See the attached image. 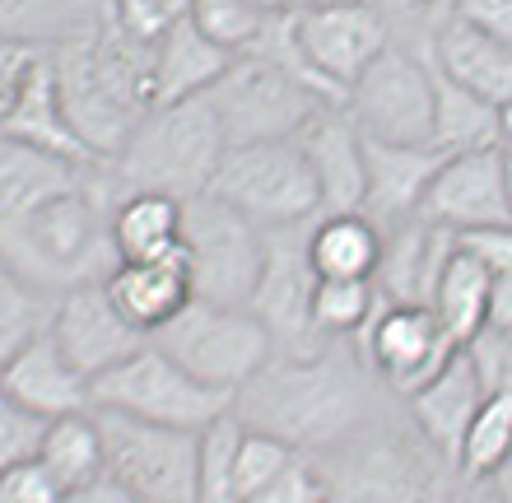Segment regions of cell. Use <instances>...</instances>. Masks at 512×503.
<instances>
[{
	"label": "cell",
	"mask_w": 512,
	"mask_h": 503,
	"mask_svg": "<svg viewBox=\"0 0 512 503\" xmlns=\"http://www.w3.org/2000/svg\"><path fill=\"white\" fill-rule=\"evenodd\" d=\"M233 420L294 452H322L368 420L364 373L331 350L270 354L256 378L233 396Z\"/></svg>",
	"instance_id": "1"
},
{
	"label": "cell",
	"mask_w": 512,
	"mask_h": 503,
	"mask_svg": "<svg viewBox=\"0 0 512 503\" xmlns=\"http://www.w3.org/2000/svg\"><path fill=\"white\" fill-rule=\"evenodd\" d=\"M56 98L98 164H112L135 122L154 108V47L122 38L98 19L89 33L47 52Z\"/></svg>",
	"instance_id": "2"
},
{
	"label": "cell",
	"mask_w": 512,
	"mask_h": 503,
	"mask_svg": "<svg viewBox=\"0 0 512 503\" xmlns=\"http://www.w3.org/2000/svg\"><path fill=\"white\" fill-rule=\"evenodd\" d=\"M224 150H229V140L219 131L215 108L205 98H187V103L149 108L117 150V159L103 168L122 196L154 191V196H173V201H196L215 187Z\"/></svg>",
	"instance_id": "3"
},
{
	"label": "cell",
	"mask_w": 512,
	"mask_h": 503,
	"mask_svg": "<svg viewBox=\"0 0 512 503\" xmlns=\"http://www.w3.org/2000/svg\"><path fill=\"white\" fill-rule=\"evenodd\" d=\"M326 503H443L452 462L424 443L419 429L364 420L317 457Z\"/></svg>",
	"instance_id": "4"
},
{
	"label": "cell",
	"mask_w": 512,
	"mask_h": 503,
	"mask_svg": "<svg viewBox=\"0 0 512 503\" xmlns=\"http://www.w3.org/2000/svg\"><path fill=\"white\" fill-rule=\"evenodd\" d=\"M89 401H94V410L131 415V420L163 424V429H191V434L210 429L233 410L229 392H215V387L196 382L154 340L140 345L126 364L108 368L103 378L89 382Z\"/></svg>",
	"instance_id": "5"
},
{
	"label": "cell",
	"mask_w": 512,
	"mask_h": 503,
	"mask_svg": "<svg viewBox=\"0 0 512 503\" xmlns=\"http://www.w3.org/2000/svg\"><path fill=\"white\" fill-rule=\"evenodd\" d=\"M159 345L173 364H182L196 382L215 392L238 396L256 378V368L275 354L266 322L252 308H219V303L191 299L168 327L154 331Z\"/></svg>",
	"instance_id": "6"
},
{
	"label": "cell",
	"mask_w": 512,
	"mask_h": 503,
	"mask_svg": "<svg viewBox=\"0 0 512 503\" xmlns=\"http://www.w3.org/2000/svg\"><path fill=\"white\" fill-rule=\"evenodd\" d=\"M210 196L233 205L261 233L298 229L322 215V191L312 177L298 140H266V145H233L215 173Z\"/></svg>",
	"instance_id": "7"
},
{
	"label": "cell",
	"mask_w": 512,
	"mask_h": 503,
	"mask_svg": "<svg viewBox=\"0 0 512 503\" xmlns=\"http://www.w3.org/2000/svg\"><path fill=\"white\" fill-rule=\"evenodd\" d=\"M289 33H294L298 66L326 108H345L350 84L396 42L391 24L364 0H326L298 10L289 14Z\"/></svg>",
	"instance_id": "8"
},
{
	"label": "cell",
	"mask_w": 512,
	"mask_h": 503,
	"mask_svg": "<svg viewBox=\"0 0 512 503\" xmlns=\"http://www.w3.org/2000/svg\"><path fill=\"white\" fill-rule=\"evenodd\" d=\"M215 108L219 131L233 145H266V140H294L317 108H326L294 70H284L270 56L243 52L219 75V84L205 94Z\"/></svg>",
	"instance_id": "9"
},
{
	"label": "cell",
	"mask_w": 512,
	"mask_h": 503,
	"mask_svg": "<svg viewBox=\"0 0 512 503\" xmlns=\"http://www.w3.org/2000/svg\"><path fill=\"white\" fill-rule=\"evenodd\" d=\"M182 252H187L191 294L219 308H247L266 261V233L247 224L219 196L182 201Z\"/></svg>",
	"instance_id": "10"
},
{
	"label": "cell",
	"mask_w": 512,
	"mask_h": 503,
	"mask_svg": "<svg viewBox=\"0 0 512 503\" xmlns=\"http://www.w3.org/2000/svg\"><path fill=\"white\" fill-rule=\"evenodd\" d=\"M103 434V476L140 503H196V443L191 429H163L131 415L94 410Z\"/></svg>",
	"instance_id": "11"
},
{
	"label": "cell",
	"mask_w": 512,
	"mask_h": 503,
	"mask_svg": "<svg viewBox=\"0 0 512 503\" xmlns=\"http://www.w3.org/2000/svg\"><path fill=\"white\" fill-rule=\"evenodd\" d=\"M350 122L368 140L387 145H433V70L424 52L391 42L387 52L350 84Z\"/></svg>",
	"instance_id": "12"
},
{
	"label": "cell",
	"mask_w": 512,
	"mask_h": 503,
	"mask_svg": "<svg viewBox=\"0 0 512 503\" xmlns=\"http://www.w3.org/2000/svg\"><path fill=\"white\" fill-rule=\"evenodd\" d=\"M312 261H308V233L298 238L294 229L266 233V261H261V280L252 289V308L266 322L270 340L280 354H317L326 340L312 331Z\"/></svg>",
	"instance_id": "13"
},
{
	"label": "cell",
	"mask_w": 512,
	"mask_h": 503,
	"mask_svg": "<svg viewBox=\"0 0 512 503\" xmlns=\"http://www.w3.org/2000/svg\"><path fill=\"white\" fill-rule=\"evenodd\" d=\"M359 359H364L391 392H419L429 378H438L457 345L438 327L429 308H405V303H382L373 322L359 331Z\"/></svg>",
	"instance_id": "14"
},
{
	"label": "cell",
	"mask_w": 512,
	"mask_h": 503,
	"mask_svg": "<svg viewBox=\"0 0 512 503\" xmlns=\"http://www.w3.org/2000/svg\"><path fill=\"white\" fill-rule=\"evenodd\" d=\"M52 340H56V350L66 354V364L89 382L103 378L108 368L126 364L140 345H149V336H140L117 313V303H112L103 280H89V285H75L66 294H56Z\"/></svg>",
	"instance_id": "15"
},
{
	"label": "cell",
	"mask_w": 512,
	"mask_h": 503,
	"mask_svg": "<svg viewBox=\"0 0 512 503\" xmlns=\"http://www.w3.org/2000/svg\"><path fill=\"white\" fill-rule=\"evenodd\" d=\"M424 224L443 233H471L485 224H512L508 191H503V154L494 150H466L447 154L443 173L433 177V187L419 201Z\"/></svg>",
	"instance_id": "16"
},
{
	"label": "cell",
	"mask_w": 512,
	"mask_h": 503,
	"mask_svg": "<svg viewBox=\"0 0 512 503\" xmlns=\"http://www.w3.org/2000/svg\"><path fill=\"white\" fill-rule=\"evenodd\" d=\"M294 140L303 150V159H308L312 177H317L322 215H354V210H364V191H368L364 131L350 122V112L317 108Z\"/></svg>",
	"instance_id": "17"
},
{
	"label": "cell",
	"mask_w": 512,
	"mask_h": 503,
	"mask_svg": "<svg viewBox=\"0 0 512 503\" xmlns=\"http://www.w3.org/2000/svg\"><path fill=\"white\" fill-rule=\"evenodd\" d=\"M0 136L19 140V145H33V150L52 154V159H66V164L98 168V159L84 150V140L75 136V126H70L66 108H61V98H56V80H52L47 52H38L24 66L10 103L0 112Z\"/></svg>",
	"instance_id": "18"
},
{
	"label": "cell",
	"mask_w": 512,
	"mask_h": 503,
	"mask_svg": "<svg viewBox=\"0 0 512 503\" xmlns=\"http://www.w3.org/2000/svg\"><path fill=\"white\" fill-rule=\"evenodd\" d=\"M424 61L438 75H447L452 84H461L466 94L485 98L489 108L512 112V47L499 38H489L485 28L447 14L443 24L433 28L429 47H424Z\"/></svg>",
	"instance_id": "19"
},
{
	"label": "cell",
	"mask_w": 512,
	"mask_h": 503,
	"mask_svg": "<svg viewBox=\"0 0 512 503\" xmlns=\"http://www.w3.org/2000/svg\"><path fill=\"white\" fill-rule=\"evenodd\" d=\"M485 396H489L485 373H480V364H475L471 350H457L438 378H429L419 392L405 396L410 424L424 434V443H429L443 462H452V471H457L461 438H466V429H471L475 410H480Z\"/></svg>",
	"instance_id": "20"
},
{
	"label": "cell",
	"mask_w": 512,
	"mask_h": 503,
	"mask_svg": "<svg viewBox=\"0 0 512 503\" xmlns=\"http://www.w3.org/2000/svg\"><path fill=\"white\" fill-rule=\"evenodd\" d=\"M447 154L438 145H387V140L364 136V168H368V191H364V215L378 224L382 233L419 215L424 191L433 187V177L443 173Z\"/></svg>",
	"instance_id": "21"
},
{
	"label": "cell",
	"mask_w": 512,
	"mask_h": 503,
	"mask_svg": "<svg viewBox=\"0 0 512 503\" xmlns=\"http://www.w3.org/2000/svg\"><path fill=\"white\" fill-rule=\"evenodd\" d=\"M89 168L52 159V154L19 145V140L0 136V261L10 266L19 243H24L28 219L38 215V205L56 196L61 187L80 182Z\"/></svg>",
	"instance_id": "22"
},
{
	"label": "cell",
	"mask_w": 512,
	"mask_h": 503,
	"mask_svg": "<svg viewBox=\"0 0 512 503\" xmlns=\"http://www.w3.org/2000/svg\"><path fill=\"white\" fill-rule=\"evenodd\" d=\"M452 257V233L433 229L424 219H405L382 233V261H378V299L405 303V308H429L433 285Z\"/></svg>",
	"instance_id": "23"
},
{
	"label": "cell",
	"mask_w": 512,
	"mask_h": 503,
	"mask_svg": "<svg viewBox=\"0 0 512 503\" xmlns=\"http://www.w3.org/2000/svg\"><path fill=\"white\" fill-rule=\"evenodd\" d=\"M103 285H108L117 313H122L140 336H154L159 327H168V322L196 299V294H191L187 252H173V257H159V261H122Z\"/></svg>",
	"instance_id": "24"
},
{
	"label": "cell",
	"mask_w": 512,
	"mask_h": 503,
	"mask_svg": "<svg viewBox=\"0 0 512 503\" xmlns=\"http://www.w3.org/2000/svg\"><path fill=\"white\" fill-rule=\"evenodd\" d=\"M0 387L24 410H33L38 420H61V415L94 410V401H89V378H80V373L66 364V354L56 350L52 331L38 336L19 359H10V364L0 368Z\"/></svg>",
	"instance_id": "25"
},
{
	"label": "cell",
	"mask_w": 512,
	"mask_h": 503,
	"mask_svg": "<svg viewBox=\"0 0 512 503\" xmlns=\"http://www.w3.org/2000/svg\"><path fill=\"white\" fill-rule=\"evenodd\" d=\"M229 66H233V52L215 47L191 19H177V24L154 42V108L205 98Z\"/></svg>",
	"instance_id": "26"
},
{
	"label": "cell",
	"mask_w": 512,
	"mask_h": 503,
	"mask_svg": "<svg viewBox=\"0 0 512 503\" xmlns=\"http://www.w3.org/2000/svg\"><path fill=\"white\" fill-rule=\"evenodd\" d=\"M112 247L122 261H159L182 252V201L154 191H126L112 205Z\"/></svg>",
	"instance_id": "27"
},
{
	"label": "cell",
	"mask_w": 512,
	"mask_h": 503,
	"mask_svg": "<svg viewBox=\"0 0 512 503\" xmlns=\"http://www.w3.org/2000/svg\"><path fill=\"white\" fill-rule=\"evenodd\" d=\"M308 261L317 280H373L382 261V229L364 210L322 215L308 233Z\"/></svg>",
	"instance_id": "28"
},
{
	"label": "cell",
	"mask_w": 512,
	"mask_h": 503,
	"mask_svg": "<svg viewBox=\"0 0 512 503\" xmlns=\"http://www.w3.org/2000/svg\"><path fill=\"white\" fill-rule=\"evenodd\" d=\"M103 19V0H0V42L56 52Z\"/></svg>",
	"instance_id": "29"
},
{
	"label": "cell",
	"mask_w": 512,
	"mask_h": 503,
	"mask_svg": "<svg viewBox=\"0 0 512 503\" xmlns=\"http://www.w3.org/2000/svg\"><path fill=\"white\" fill-rule=\"evenodd\" d=\"M489 280L494 275L471 261L466 252L452 247V257H447L443 275H438V285H433V299H429V313L438 317V327L447 331V340L466 350L475 340L485 336L489 327Z\"/></svg>",
	"instance_id": "30"
},
{
	"label": "cell",
	"mask_w": 512,
	"mask_h": 503,
	"mask_svg": "<svg viewBox=\"0 0 512 503\" xmlns=\"http://www.w3.org/2000/svg\"><path fill=\"white\" fill-rule=\"evenodd\" d=\"M433 145L443 154L494 150L503 145V112L433 70Z\"/></svg>",
	"instance_id": "31"
},
{
	"label": "cell",
	"mask_w": 512,
	"mask_h": 503,
	"mask_svg": "<svg viewBox=\"0 0 512 503\" xmlns=\"http://www.w3.org/2000/svg\"><path fill=\"white\" fill-rule=\"evenodd\" d=\"M38 462L52 471L61 490H80V485L103 476V434H98L94 410L47 420L38 443Z\"/></svg>",
	"instance_id": "32"
},
{
	"label": "cell",
	"mask_w": 512,
	"mask_h": 503,
	"mask_svg": "<svg viewBox=\"0 0 512 503\" xmlns=\"http://www.w3.org/2000/svg\"><path fill=\"white\" fill-rule=\"evenodd\" d=\"M52 308H56V294L28 285L24 275H14L0 261V368L10 359H19L38 336L52 331Z\"/></svg>",
	"instance_id": "33"
},
{
	"label": "cell",
	"mask_w": 512,
	"mask_h": 503,
	"mask_svg": "<svg viewBox=\"0 0 512 503\" xmlns=\"http://www.w3.org/2000/svg\"><path fill=\"white\" fill-rule=\"evenodd\" d=\"M508 457H512V392L508 387H494V392L480 401V410H475L466 438H461L457 476L489 480Z\"/></svg>",
	"instance_id": "34"
},
{
	"label": "cell",
	"mask_w": 512,
	"mask_h": 503,
	"mask_svg": "<svg viewBox=\"0 0 512 503\" xmlns=\"http://www.w3.org/2000/svg\"><path fill=\"white\" fill-rule=\"evenodd\" d=\"M382 308L373 280H317L312 285V331L317 340H354Z\"/></svg>",
	"instance_id": "35"
},
{
	"label": "cell",
	"mask_w": 512,
	"mask_h": 503,
	"mask_svg": "<svg viewBox=\"0 0 512 503\" xmlns=\"http://www.w3.org/2000/svg\"><path fill=\"white\" fill-rule=\"evenodd\" d=\"M243 424L233 420V410L210 429H201L196 443V503H243L238 480H233V457H238Z\"/></svg>",
	"instance_id": "36"
},
{
	"label": "cell",
	"mask_w": 512,
	"mask_h": 503,
	"mask_svg": "<svg viewBox=\"0 0 512 503\" xmlns=\"http://www.w3.org/2000/svg\"><path fill=\"white\" fill-rule=\"evenodd\" d=\"M187 19L201 28L215 47L243 56V52H252V42L266 33V24L275 14H266L261 5H252V0H191Z\"/></svg>",
	"instance_id": "37"
},
{
	"label": "cell",
	"mask_w": 512,
	"mask_h": 503,
	"mask_svg": "<svg viewBox=\"0 0 512 503\" xmlns=\"http://www.w3.org/2000/svg\"><path fill=\"white\" fill-rule=\"evenodd\" d=\"M187 5L191 0H103V24L140 47H154L177 19H187Z\"/></svg>",
	"instance_id": "38"
},
{
	"label": "cell",
	"mask_w": 512,
	"mask_h": 503,
	"mask_svg": "<svg viewBox=\"0 0 512 503\" xmlns=\"http://www.w3.org/2000/svg\"><path fill=\"white\" fill-rule=\"evenodd\" d=\"M298 452L289 448V443H280V438L270 434H256V429H243V438H238V457H233V480H238V499H252L256 490H266L270 480L280 476L284 466L294 462Z\"/></svg>",
	"instance_id": "39"
},
{
	"label": "cell",
	"mask_w": 512,
	"mask_h": 503,
	"mask_svg": "<svg viewBox=\"0 0 512 503\" xmlns=\"http://www.w3.org/2000/svg\"><path fill=\"white\" fill-rule=\"evenodd\" d=\"M42 429H47V420H38L33 410H24L5 387H0V471H10V466L38 457Z\"/></svg>",
	"instance_id": "40"
},
{
	"label": "cell",
	"mask_w": 512,
	"mask_h": 503,
	"mask_svg": "<svg viewBox=\"0 0 512 503\" xmlns=\"http://www.w3.org/2000/svg\"><path fill=\"white\" fill-rule=\"evenodd\" d=\"M247 503H326L322 471H317V462H312V457H303V452H298L294 462L284 466L266 490H256Z\"/></svg>",
	"instance_id": "41"
},
{
	"label": "cell",
	"mask_w": 512,
	"mask_h": 503,
	"mask_svg": "<svg viewBox=\"0 0 512 503\" xmlns=\"http://www.w3.org/2000/svg\"><path fill=\"white\" fill-rule=\"evenodd\" d=\"M61 499H66V490L56 485V476L38 457L0 471V503H61Z\"/></svg>",
	"instance_id": "42"
},
{
	"label": "cell",
	"mask_w": 512,
	"mask_h": 503,
	"mask_svg": "<svg viewBox=\"0 0 512 503\" xmlns=\"http://www.w3.org/2000/svg\"><path fill=\"white\" fill-rule=\"evenodd\" d=\"M452 247L466 252L471 261H480L489 275L512 271V224H485L471 233H452Z\"/></svg>",
	"instance_id": "43"
},
{
	"label": "cell",
	"mask_w": 512,
	"mask_h": 503,
	"mask_svg": "<svg viewBox=\"0 0 512 503\" xmlns=\"http://www.w3.org/2000/svg\"><path fill=\"white\" fill-rule=\"evenodd\" d=\"M391 24V38H396V24L419 28L424 38H433V28L447 19V0H364Z\"/></svg>",
	"instance_id": "44"
},
{
	"label": "cell",
	"mask_w": 512,
	"mask_h": 503,
	"mask_svg": "<svg viewBox=\"0 0 512 503\" xmlns=\"http://www.w3.org/2000/svg\"><path fill=\"white\" fill-rule=\"evenodd\" d=\"M447 14L485 28L489 38H499L512 47V0H447Z\"/></svg>",
	"instance_id": "45"
},
{
	"label": "cell",
	"mask_w": 512,
	"mask_h": 503,
	"mask_svg": "<svg viewBox=\"0 0 512 503\" xmlns=\"http://www.w3.org/2000/svg\"><path fill=\"white\" fill-rule=\"evenodd\" d=\"M466 350L475 354V364H480V373H485L489 392H494V387H508L512 392V336H494V331H485V336L475 340V345H466Z\"/></svg>",
	"instance_id": "46"
},
{
	"label": "cell",
	"mask_w": 512,
	"mask_h": 503,
	"mask_svg": "<svg viewBox=\"0 0 512 503\" xmlns=\"http://www.w3.org/2000/svg\"><path fill=\"white\" fill-rule=\"evenodd\" d=\"M494 336H512V271H499L489 280V327Z\"/></svg>",
	"instance_id": "47"
},
{
	"label": "cell",
	"mask_w": 512,
	"mask_h": 503,
	"mask_svg": "<svg viewBox=\"0 0 512 503\" xmlns=\"http://www.w3.org/2000/svg\"><path fill=\"white\" fill-rule=\"evenodd\" d=\"M61 503H140V499H135L131 490H122L117 480L98 476V480H89V485H80V490H66Z\"/></svg>",
	"instance_id": "48"
},
{
	"label": "cell",
	"mask_w": 512,
	"mask_h": 503,
	"mask_svg": "<svg viewBox=\"0 0 512 503\" xmlns=\"http://www.w3.org/2000/svg\"><path fill=\"white\" fill-rule=\"evenodd\" d=\"M33 56H38V52L0 42V112H5V103H10V94H14V84H19V75H24V66L33 61Z\"/></svg>",
	"instance_id": "49"
},
{
	"label": "cell",
	"mask_w": 512,
	"mask_h": 503,
	"mask_svg": "<svg viewBox=\"0 0 512 503\" xmlns=\"http://www.w3.org/2000/svg\"><path fill=\"white\" fill-rule=\"evenodd\" d=\"M443 503H499V499H494V490H489L485 480H461L457 476V485L443 494Z\"/></svg>",
	"instance_id": "50"
},
{
	"label": "cell",
	"mask_w": 512,
	"mask_h": 503,
	"mask_svg": "<svg viewBox=\"0 0 512 503\" xmlns=\"http://www.w3.org/2000/svg\"><path fill=\"white\" fill-rule=\"evenodd\" d=\"M485 485L494 490V499H499V503H512V457L499 466V471H494V476L485 480Z\"/></svg>",
	"instance_id": "51"
},
{
	"label": "cell",
	"mask_w": 512,
	"mask_h": 503,
	"mask_svg": "<svg viewBox=\"0 0 512 503\" xmlns=\"http://www.w3.org/2000/svg\"><path fill=\"white\" fill-rule=\"evenodd\" d=\"M261 5L266 14H298V10H312V5H326V0H252Z\"/></svg>",
	"instance_id": "52"
},
{
	"label": "cell",
	"mask_w": 512,
	"mask_h": 503,
	"mask_svg": "<svg viewBox=\"0 0 512 503\" xmlns=\"http://www.w3.org/2000/svg\"><path fill=\"white\" fill-rule=\"evenodd\" d=\"M499 154H503V191H508V215H512V140H503Z\"/></svg>",
	"instance_id": "53"
}]
</instances>
